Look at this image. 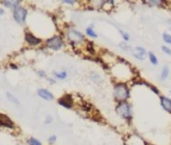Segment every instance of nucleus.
Returning a JSON list of instances; mask_svg holds the SVG:
<instances>
[{"mask_svg":"<svg viewBox=\"0 0 171 145\" xmlns=\"http://www.w3.org/2000/svg\"><path fill=\"white\" fill-rule=\"evenodd\" d=\"M37 95L40 98L46 100V101H52L54 99V95L51 91H49L46 88H39L37 90Z\"/></svg>","mask_w":171,"mask_h":145,"instance_id":"nucleus-14","label":"nucleus"},{"mask_svg":"<svg viewBox=\"0 0 171 145\" xmlns=\"http://www.w3.org/2000/svg\"><path fill=\"white\" fill-rule=\"evenodd\" d=\"M84 34L86 35V37H88L90 39H96V38H98V34H97L96 30H95L94 24H90V25H88V26L85 28Z\"/></svg>","mask_w":171,"mask_h":145,"instance_id":"nucleus-17","label":"nucleus"},{"mask_svg":"<svg viewBox=\"0 0 171 145\" xmlns=\"http://www.w3.org/2000/svg\"><path fill=\"white\" fill-rule=\"evenodd\" d=\"M161 51L167 56H171V46L166 45V44H163L161 46Z\"/></svg>","mask_w":171,"mask_h":145,"instance_id":"nucleus-26","label":"nucleus"},{"mask_svg":"<svg viewBox=\"0 0 171 145\" xmlns=\"http://www.w3.org/2000/svg\"><path fill=\"white\" fill-rule=\"evenodd\" d=\"M23 2H24V0H0V4L2 5V7L11 10L19 5H22Z\"/></svg>","mask_w":171,"mask_h":145,"instance_id":"nucleus-13","label":"nucleus"},{"mask_svg":"<svg viewBox=\"0 0 171 145\" xmlns=\"http://www.w3.org/2000/svg\"><path fill=\"white\" fill-rule=\"evenodd\" d=\"M140 81H141V82H140L141 84H144L145 86L148 87L149 89H150L151 91H152L154 94H156V95H158V96L160 95V91H159V89H158V88H157L156 86H155V85H153V84H151V83H149V82L143 81V80H140Z\"/></svg>","mask_w":171,"mask_h":145,"instance_id":"nucleus-21","label":"nucleus"},{"mask_svg":"<svg viewBox=\"0 0 171 145\" xmlns=\"http://www.w3.org/2000/svg\"><path fill=\"white\" fill-rule=\"evenodd\" d=\"M113 97L116 102L129 101L131 98V87L128 82L115 81L113 83Z\"/></svg>","mask_w":171,"mask_h":145,"instance_id":"nucleus-3","label":"nucleus"},{"mask_svg":"<svg viewBox=\"0 0 171 145\" xmlns=\"http://www.w3.org/2000/svg\"><path fill=\"white\" fill-rule=\"evenodd\" d=\"M47 80H48V81H49L51 84H54L55 82H56V80H55V79H52V78H48Z\"/></svg>","mask_w":171,"mask_h":145,"instance_id":"nucleus-34","label":"nucleus"},{"mask_svg":"<svg viewBox=\"0 0 171 145\" xmlns=\"http://www.w3.org/2000/svg\"><path fill=\"white\" fill-rule=\"evenodd\" d=\"M6 96H7V99H8L11 103L15 104V105H19V101H18V99H17L16 97H15V96H14L13 94H11V93H7Z\"/></svg>","mask_w":171,"mask_h":145,"instance_id":"nucleus-27","label":"nucleus"},{"mask_svg":"<svg viewBox=\"0 0 171 145\" xmlns=\"http://www.w3.org/2000/svg\"><path fill=\"white\" fill-rule=\"evenodd\" d=\"M57 102L60 106L67 108V109H71L74 105L73 96L71 94H65V95L61 96V97L57 100Z\"/></svg>","mask_w":171,"mask_h":145,"instance_id":"nucleus-11","label":"nucleus"},{"mask_svg":"<svg viewBox=\"0 0 171 145\" xmlns=\"http://www.w3.org/2000/svg\"><path fill=\"white\" fill-rule=\"evenodd\" d=\"M59 1L67 6H76L81 3V0H59Z\"/></svg>","mask_w":171,"mask_h":145,"instance_id":"nucleus-25","label":"nucleus"},{"mask_svg":"<svg viewBox=\"0 0 171 145\" xmlns=\"http://www.w3.org/2000/svg\"><path fill=\"white\" fill-rule=\"evenodd\" d=\"M159 102L163 110L167 113L171 114V98L165 95H159Z\"/></svg>","mask_w":171,"mask_h":145,"instance_id":"nucleus-12","label":"nucleus"},{"mask_svg":"<svg viewBox=\"0 0 171 145\" xmlns=\"http://www.w3.org/2000/svg\"><path fill=\"white\" fill-rule=\"evenodd\" d=\"M37 74H38L39 76H40V77H42V78H46V77H47L46 72L43 71V70H38V71H37Z\"/></svg>","mask_w":171,"mask_h":145,"instance_id":"nucleus-30","label":"nucleus"},{"mask_svg":"<svg viewBox=\"0 0 171 145\" xmlns=\"http://www.w3.org/2000/svg\"><path fill=\"white\" fill-rule=\"evenodd\" d=\"M0 126L5 128H11V129H13L15 127L14 122L5 114H0Z\"/></svg>","mask_w":171,"mask_h":145,"instance_id":"nucleus-16","label":"nucleus"},{"mask_svg":"<svg viewBox=\"0 0 171 145\" xmlns=\"http://www.w3.org/2000/svg\"><path fill=\"white\" fill-rule=\"evenodd\" d=\"M144 6L155 9H171L170 0H140Z\"/></svg>","mask_w":171,"mask_h":145,"instance_id":"nucleus-7","label":"nucleus"},{"mask_svg":"<svg viewBox=\"0 0 171 145\" xmlns=\"http://www.w3.org/2000/svg\"><path fill=\"white\" fill-rule=\"evenodd\" d=\"M118 47H119V49L122 50L123 52H126V53H130L131 50H132V46L130 45L129 42H126V41L119 42Z\"/></svg>","mask_w":171,"mask_h":145,"instance_id":"nucleus-20","label":"nucleus"},{"mask_svg":"<svg viewBox=\"0 0 171 145\" xmlns=\"http://www.w3.org/2000/svg\"><path fill=\"white\" fill-rule=\"evenodd\" d=\"M147 58H148V61L150 62L151 65L153 66H158L159 64V59L157 57V55L154 53L153 51H148L147 52Z\"/></svg>","mask_w":171,"mask_h":145,"instance_id":"nucleus-18","label":"nucleus"},{"mask_svg":"<svg viewBox=\"0 0 171 145\" xmlns=\"http://www.w3.org/2000/svg\"><path fill=\"white\" fill-rule=\"evenodd\" d=\"M161 37H162V40H163V42H164V44L171 46V34L169 32H163Z\"/></svg>","mask_w":171,"mask_h":145,"instance_id":"nucleus-24","label":"nucleus"},{"mask_svg":"<svg viewBox=\"0 0 171 145\" xmlns=\"http://www.w3.org/2000/svg\"><path fill=\"white\" fill-rule=\"evenodd\" d=\"M24 42L28 45L29 47H39L43 44V40L36 36L32 31L26 29L24 31Z\"/></svg>","mask_w":171,"mask_h":145,"instance_id":"nucleus-8","label":"nucleus"},{"mask_svg":"<svg viewBox=\"0 0 171 145\" xmlns=\"http://www.w3.org/2000/svg\"><path fill=\"white\" fill-rule=\"evenodd\" d=\"M114 68L115 77L117 78V81L128 82L131 79L133 80V67L125 59L117 56V59L114 64Z\"/></svg>","mask_w":171,"mask_h":145,"instance_id":"nucleus-1","label":"nucleus"},{"mask_svg":"<svg viewBox=\"0 0 171 145\" xmlns=\"http://www.w3.org/2000/svg\"><path fill=\"white\" fill-rule=\"evenodd\" d=\"M64 38L72 47H80L85 45L87 40L86 35L76 27L68 25L64 28Z\"/></svg>","mask_w":171,"mask_h":145,"instance_id":"nucleus-2","label":"nucleus"},{"mask_svg":"<svg viewBox=\"0 0 171 145\" xmlns=\"http://www.w3.org/2000/svg\"><path fill=\"white\" fill-rule=\"evenodd\" d=\"M84 2L85 6L91 10H102L105 5L106 0H81Z\"/></svg>","mask_w":171,"mask_h":145,"instance_id":"nucleus-10","label":"nucleus"},{"mask_svg":"<svg viewBox=\"0 0 171 145\" xmlns=\"http://www.w3.org/2000/svg\"><path fill=\"white\" fill-rule=\"evenodd\" d=\"M147 49L145 47L137 45L132 47V50H131L130 54L132 55V57L135 58L138 61H144V60L147 58Z\"/></svg>","mask_w":171,"mask_h":145,"instance_id":"nucleus-9","label":"nucleus"},{"mask_svg":"<svg viewBox=\"0 0 171 145\" xmlns=\"http://www.w3.org/2000/svg\"><path fill=\"white\" fill-rule=\"evenodd\" d=\"M43 45H44V47L48 50L59 51V50H61L63 47H65L66 40L64 38V36L61 34H54L52 36H50L49 38H47L45 41L43 42Z\"/></svg>","mask_w":171,"mask_h":145,"instance_id":"nucleus-5","label":"nucleus"},{"mask_svg":"<svg viewBox=\"0 0 171 145\" xmlns=\"http://www.w3.org/2000/svg\"><path fill=\"white\" fill-rule=\"evenodd\" d=\"M48 141L52 144V143H54L55 141H56V135H52V136H50V137L48 138Z\"/></svg>","mask_w":171,"mask_h":145,"instance_id":"nucleus-32","label":"nucleus"},{"mask_svg":"<svg viewBox=\"0 0 171 145\" xmlns=\"http://www.w3.org/2000/svg\"><path fill=\"white\" fill-rule=\"evenodd\" d=\"M167 22H168V25H169V26H170V28H171V19H169Z\"/></svg>","mask_w":171,"mask_h":145,"instance_id":"nucleus-35","label":"nucleus"},{"mask_svg":"<svg viewBox=\"0 0 171 145\" xmlns=\"http://www.w3.org/2000/svg\"><path fill=\"white\" fill-rule=\"evenodd\" d=\"M127 145H147V143L143 140L140 136H138L136 134L130 135L126 140Z\"/></svg>","mask_w":171,"mask_h":145,"instance_id":"nucleus-15","label":"nucleus"},{"mask_svg":"<svg viewBox=\"0 0 171 145\" xmlns=\"http://www.w3.org/2000/svg\"><path fill=\"white\" fill-rule=\"evenodd\" d=\"M67 72L66 71H54L53 72V76L56 79H58V80H64V79H66L67 78Z\"/></svg>","mask_w":171,"mask_h":145,"instance_id":"nucleus-23","label":"nucleus"},{"mask_svg":"<svg viewBox=\"0 0 171 145\" xmlns=\"http://www.w3.org/2000/svg\"><path fill=\"white\" fill-rule=\"evenodd\" d=\"M169 75H170V68L168 65H164L160 71V75H159L160 80L161 81H165V80H167V78L169 77Z\"/></svg>","mask_w":171,"mask_h":145,"instance_id":"nucleus-19","label":"nucleus"},{"mask_svg":"<svg viewBox=\"0 0 171 145\" xmlns=\"http://www.w3.org/2000/svg\"><path fill=\"white\" fill-rule=\"evenodd\" d=\"M118 32H119V35H120V37L122 39V41L129 42L131 40V35L127 31L123 30V29H118Z\"/></svg>","mask_w":171,"mask_h":145,"instance_id":"nucleus-22","label":"nucleus"},{"mask_svg":"<svg viewBox=\"0 0 171 145\" xmlns=\"http://www.w3.org/2000/svg\"><path fill=\"white\" fill-rule=\"evenodd\" d=\"M28 143H29V145H41V142L38 141V140L35 138H30L28 140Z\"/></svg>","mask_w":171,"mask_h":145,"instance_id":"nucleus-29","label":"nucleus"},{"mask_svg":"<svg viewBox=\"0 0 171 145\" xmlns=\"http://www.w3.org/2000/svg\"><path fill=\"white\" fill-rule=\"evenodd\" d=\"M116 2H117V0H106V3H108L110 4V5H112V6H116Z\"/></svg>","mask_w":171,"mask_h":145,"instance_id":"nucleus-31","label":"nucleus"},{"mask_svg":"<svg viewBox=\"0 0 171 145\" xmlns=\"http://www.w3.org/2000/svg\"><path fill=\"white\" fill-rule=\"evenodd\" d=\"M115 112L121 117L124 121L130 123L133 119V106L129 101H120L116 102Z\"/></svg>","mask_w":171,"mask_h":145,"instance_id":"nucleus-4","label":"nucleus"},{"mask_svg":"<svg viewBox=\"0 0 171 145\" xmlns=\"http://www.w3.org/2000/svg\"><path fill=\"white\" fill-rule=\"evenodd\" d=\"M5 15V8L4 7H0V16H3Z\"/></svg>","mask_w":171,"mask_h":145,"instance_id":"nucleus-33","label":"nucleus"},{"mask_svg":"<svg viewBox=\"0 0 171 145\" xmlns=\"http://www.w3.org/2000/svg\"><path fill=\"white\" fill-rule=\"evenodd\" d=\"M29 11L27 9V7L23 5H19L12 9V18L15 23H17L18 25L24 26L27 22V18H28Z\"/></svg>","mask_w":171,"mask_h":145,"instance_id":"nucleus-6","label":"nucleus"},{"mask_svg":"<svg viewBox=\"0 0 171 145\" xmlns=\"http://www.w3.org/2000/svg\"><path fill=\"white\" fill-rule=\"evenodd\" d=\"M91 79H92L94 82H99V81H101L100 75L97 74V73H95V72H92V73H91Z\"/></svg>","mask_w":171,"mask_h":145,"instance_id":"nucleus-28","label":"nucleus"}]
</instances>
